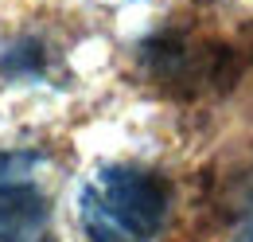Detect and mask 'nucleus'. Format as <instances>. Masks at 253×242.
Wrapping results in <instances>:
<instances>
[{
	"label": "nucleus",
	"instance_id": "obj_1",
	"mask_svg": "<svg viewBox=\"0 0 253 242\" xmlns=\"http://www.w3.org/2000/svg\"><path fill=\"white\" fill-rule=\"evenodd\" d=\"M171 187L144 164H105L78 195V223L90 242H156L168 223Z\"/></svg>",
	"mask_w": 253,
	"mask_h": 242
},
{
	"label": "nucleus",
	"instance_id": "obj_2",
	"mask_svg": "<svg viewBox=\"0 0 253 242\" xmlns=\"http://www.w3.org/2000/svg\"><path fill=\"white\" fill-rule=\"evenodd\" d=\"M140 66L160 90L175 98H195L230 78L234 51L211 35H195L187 28H164L140 47Z\"/></svg>",
	"mask_w": 253,
	"mask_h": 242
},
{
	"label": "nucleus",
	"instance_id": "obj_3",
	"mask_svg": "<svg viewBox=\"0 0 253 242\" xmlns=\"http://www.w3.org/2000/svg\"><path fill=\"white\" fill-rule=\"evenodd\" d=\"M47 215V199L32 180H0V242L32 239Z\"/></svg>",
	"mask_w": 253,
	"mask_h": 242
},
{
	"label": "nucleus",
	"instance_id": "obj_4",
	"mask_svg": "<svg viewBox=\"0 0 253 242\" xmlns=\"http://www.w3.org/2000/svg\"><path fill=\"white\" fill-rule=\"evenodd\" d=\"M51 47L43 43V39H35V35H20V39H12L4 51H0V74H8V78H43L47 74V66H51Z\"/></svg>",
	"mask_w": 253,
	"mask_h": 242
}]
</instances>
